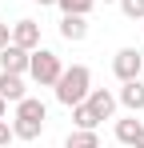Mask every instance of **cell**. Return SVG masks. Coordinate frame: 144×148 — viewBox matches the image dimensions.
<instances>
[{"instance_id": "cell-1", "label": "cell", "mask_w": 144, "mask_h": 148, "mask_svg": "<svg viewBox=\"0 0 144 148\" xmlns=\"http://www.w3.org/2000/svg\"><path fill=\"white\" fill-rule=\"evenodd\" d=\"M52 88H56V100H60L64 108H76L80 100H88V92H92V72H88L84 64H72V68L60 72V80H56Z\"/></svg>"}, {"instance_id": "cell-2", "label": "cell", "mask_w": 144, "mask_h": 148, "mask_svg": "<svg viewBox=\"0 0 144 148\" xmlns=\"http://www.w3.org/2000/svg\"><path fill=\"white\" fill-rule=\"evenodd\" d=\"M60 72H64V64H60V56L48 48H36L32 52V60H28V76L40 84V88H52L56 80H60Z\"/></svg>"}, {"instance_id": "cell-3", "label": "cell", "mask_w": 144, "mask_h": 148, "mask_svg": "<svg viewBox=\"0 0 144 148\" xmlns=\"http://www.w3.org/2000/svg\"><path fill=\"white\" fill-rule=\"evenodd\" d=\"M112 72H116L120 84H124V80H140V72H144V52L120 48L116 56H112Z\"/></svg>"}, {"instance_id": "cell-4", "label": "cell", "mask_w": 144, "mask_h": 148, "mask_svg": "<svg viewBox=\"0 0 144 148\" xmlns=\"http://www.w3.org/2000/svg\"><path fill=\"white\" fill-rule=\"evenodd\" d=\"M28 60H32V52L20 48V44H4L0 48V72H28Z\"/></svg>"}, {"instance_id": "cell-5", "label": "cell", "mask_w": 144, "mask_h": 148, "mask_svg": "<svg viewBox=\"0 0 144 148\" xmlns=\"http://www.w3.org/2000/svg\"><path fill=\"white\" fill-rule=\"evenodd\" d=\"M84 104H88V108H92V116H96V120H112V112H116V104H120V100L112 96V92H108V88H92V92H88V100H84Z\"/></svg>"}, {"instance_id": "cell-6", "label": "cell", "mask_w": 144, "mask_h": 148, "mask_svg": "<svg viewBox=\"0 0 144 148\" xmlns=\"http://www.w3.org/2000/svg\"><path fill=\"white\" fill-rule=\"evenodd\" d=\"M12 44L36 52L40 48V24H36V20H16V24H12Z\"/></svg>"}, {"instance_id": "cell-7", "label": "cell", "mask_w": 144, "mask_h": 148, "mask_svg": "<svg viewBox=\"0 0 144 148\" xmlns=\"http://www.w3.org/2000/svg\"><path fill=\"white\" fill-rule=\"evenodd\" d=\"M116 100L128 108V112H144V84L140 80H124L120 92H116Z\"/></svg>"}, {"instance_id": "cell-8", "label": "cell", "mask_w": 144, "mask_h": 148, "mask_svg": "<svg viewBox=\"0 0 144 148\" xmlns=\"http://www.w3.org/2000/svg\"><path fill=\"white\" fill-rule=\"evenodd\" d=\"M0 96L12 100V104H20L28 96V88H24V76L20 72H0Z\"/></svg>"}, {"instance_id": "cell-9", "label": "cell", "mask_w": 144, "mask_h": 148, "mask_svg": "<svg viewBox=\"0 0 144 148\" xmlns=\"http://www.w3.org/2000/svg\"><path fill=\"white\" fill-rule=\"evenodd\" d=\"M60 36H64L68 44H80V40L88 36V16H64V20H60Z\"/></svg>"}, {"instance_id": "cell-10", "label": "cell", "mask_w": 144, "mask_h": 148, "mask_svg": "<svg viewBox=\"0 0 144 148\" xmlns=\"http://www.w3.org/2000/svg\"><path fill=\"white\" fill-rule=\"evenodd\" d=\"M140 132H144V124L136 120V112H132V116H124V120H116V140H120V144L136 148V140H140Z\"/></svg>"}, {"instance_id": "cell-11", "label": "cell", "mask_w": 144, "mask_h": 148, "mask_svg": "<svg viewBox=\"0 0 144 148\" xmlns=\"http://www.w3.org/2000/svg\"><path fill=\"white\" fill-rule=\"evenodd\" d=\"M64 148H100V136H96V128H72Z\"/></svg>"}, {"instance_id": "cell-12", "label": "cell", "mask_w": 144, "mask_h": 148, "mask_svg": "<svg viewBox=\"0 0 144 148\" xmlns=\"http://www.w3.org/2000/svg\"><path fill=\"white\" fill-rule=\"evenodd\" d=\"M16 116H24V120H48V108H44V100L24 96L20 104H16Z\"/></svg>"}, {"instance_id": "cell-13", "label": "cell", "mask_w": 144, "mask_h": 148, "mask_svg": "<svg viewBox=\"0 0 144 148\" xmlns=\"http://www.w3.org/2000/svg\"><path fill=\"white\" fill-rule=\"evenodd\" d=\"M40 132H44V120H24V116L12 120V136L16 140H36Z\"/></svg>"}, {"instance_id": "cell-14", "label": "cell", "mask_w": 144, "mask_h": 148, "mask_svg": "<svg viewBox=\"0 0 144 148\" xmlns=\"http://www.w3.org/2000/svg\"><path fill=\"white\" fill-rule=\"evenodd\" d=\"M56 8H60L64 16H88L96 8V0H56Z\"/></svg>"}, {"instance_id": "cell-15", "label": "cell", "mask_w": 144, "mask_h": 148, "mask_svg": "<svg viewBox=\"0 0 144 148\" xmlns=\"http://www.w3.org/2000/svg\"><path fill=\"white\" fill-rule=\"evenodd\" d=\"M72 124H76V128H96V116H92V108H88V104H84V100H80V104H76V108H72Z\"/></svg>"}, {"instance_id": "cell-16", "label": "cell", "mask_w": 144, "mask_h": 148, "mask_svg": "<svg viewBox=\"0 0 144 148\" xmlns=\"http://www.w3.org/2000/svg\"><path fill=\"white\" fill-rule=\"evenodd\" d=\"M116 4L128 20H144V0H116Z\"/></svg>"}, {"instance_id": "cell-17", "label": "cell", "mask_w": 144, "mask_h": 148, "mask_svg": "<svg viewBox=\"0 0 144 148\" xmlns=\"http://www.w3.org/2000/svg\"><path fill=\"white\" fill-rule=\"evenodd\" d=\"M12 140H16V136H12V124H8V120H0V148H8Z\"/></svg>"}, {"instance_id": "cell-18", "label": "cell", "mask_w": 144, "mask_h": 148, "mask_svg": "<svg viewBox=\"0 0 144 148\" xmlns=\"http://www.w3.org/2000/svg\"><path fill=\"white\" fill-rule=\"evenodd\" d=\"M12 44V24H0V48Z\"/></svg>"}, {"instance_id": "cell-19", "label": "cell", "mask_w": 144, "mask_h": 148, "mask_svg": "<svg viewBox=\"0 0 144 148\" xmlns=\"http://www.w3.org/2000/svg\"><path fill=\"white\" fill-rule=\"evenodd\" d=\"M4 112H8V100H4V96H0V120H4Z\"/></svg>"}, {"instance_id": "cell-20", "label": "cell", "mask_w": 144, "mask_h": 148, "mask_svg": "<svg viewBox=\"0 0 144 148\" xmlns=\"http://www.w3.org/2000/svg\"><path fill=\"white\" fill-rule=\"evenodd\" d=\"M36 4H40V8H48V4H56V0H36Z\"/></svg>"}, {"instance_id": "cell-21", "label": "cell", "mask_w": 144, "mask_h": 148, "mask_svg": "<svg viewBox=\"0 0 144 148\" xmlns=\"http://www.w3.org/2000/svg\"><path fill=\"white\" fill-rule=\"evenodd\" d=\"M136 148H144V132H140V140H136Z\"/></svg>"}, {"instance_id": "cell-22", "label": "cell", "mask_w": 144, "mask_h": 148, "mask_svg": "<svg viewBox=\"0 0 144 148\" xmlns=\"http://www.w3.org/2000/svg\"><path fill=\"white\" fill-rule=\"evenodd\" d=\"M96 4H116V0H96Z\"/></svg>"}]
</instances>
